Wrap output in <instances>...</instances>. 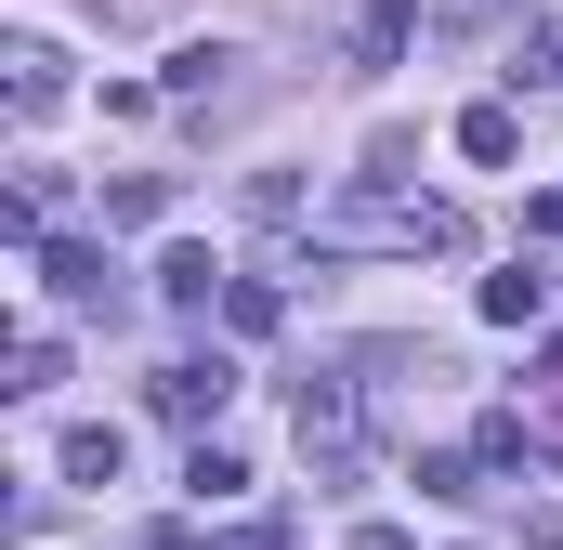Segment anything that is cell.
Here are the masks:
<instances>
[{
    "instance_id": "17",
    "label": "cell",
    "mask_w": 563,
    "mask_h": 550,
    "mask_svg": "<svg viewBox=\"0 0 563 550\" xmlns=\"http://www.w3.org/2000/svg\"><path fill=\"white\" fill-rule=\"evenodd\" d=\"M184 485H197V498H236L250 472H236V446H197V459H184Z\"/></svg>"
},
{
    "instance_id": "10",
    "label": "cell",
    "mask_w": 563,
    "mask_h": 550,
    "mask_svg": "<svg viewBox=\"0 0 563 550\" xmlns=\"http://www.w3.org/2000/svg\"><path fill=\"white\" fill-rule=\"evenodd\" d=\"M407 26H420V0H367V13H354V53H367V66H394V53H407Z\"/></svg>"
},
{
    "instance_id": "18",
    "label": "cell",
    "mask_w": 563,
    "mask_h": 550,
    "mask_svg": "<svg viewBox=\"0 0 563 550\" xmlns=\"http://www.w3.org/2000/svg\"><path fill=\"white\" fill-rule=\"evenodd\" d=\"M170 13H184V0H92V26H119V40H132V26H170Z\"/></svg>"
},
{
    "instance_id": "20",
    "label": "cell",
    "mask_w": 563,
    "mask_h": 550,
    "mask_svg": "<svg viewBox=\"0 0 563 550\" xmlns=\"http://www.w3.org/2000/svg\"><path fill=\"white\" fill-rule=\"evenodd\" d=\"M525 550H563V512H525Z\"/></svg>"
},
{
    "instance_id": "19",
    "label": "cell",
    "mask_w": 563,
    "mask_h": 550,
    "mask_svg": "<svg viewBox=\"0 0 563 550\" xmlns=\"http://www.w3.org/2000/svg\"><path fill=\"white\" fill-rule=\"evenodd\" d=\"M210 550H288V525H236V538H210Z\"/></svg>"
},
{
    "instance_id": "5",
    "label": "cell",
    "mask_w": 563,
    "mask_h": 550,
    "mask_svg": "<svg viewBox=\"0 0 563 550\" xmlns=\"http://www.w3.org/2000/svg\"><path fill=\"white\" fill-rule=\"evenodd\" d=\"M0 92H13V119H53V92H66V53H53L40 26H13V40H0Z\"/></svg>"
},
{
    "instance_id": "6",
    "label": "cell",
    "mask_w": 563,
    "mask_h": 550,
    "mask_svg": "<svg viewBox=\"0 0 563 550\" xmlns=\"http://www.w3.org/2000/svg\"><path fill=\"white\" fill-rule=\"evenodd\" d=\"M119 459H132V446H119V419H79V432L53 446V472H66V485H119Z\"/></svg>"
},
{
    "instance_id": "3",
    "label": "cell",
    "mask_w": 563,
    "mask_h": 550,
    "mask_svg": "<svg viewBox=\"0 0 563 550\" xmlns=\"http://www.w3.org/2000/svg\"><path fill=\"white\" fill-rule=\"evenodd\" d=\"M144 394H157V419H170V432H197V446H210V419H223V394H236V367H223V354H170Z\"/></svg>"
},
{
    "instance_id": "13",
    "label": "cell",
    "mask_w": 563,
    "mask_h": 550,
    "mask_svg": "<svg viewBox=\"0 0 563 550\" xmlns=\"http://www.w3.org/2000/svg\"><path fill=\"white\" fill-rule=\"evenodd\" d=\"M538 301H551V275H525V263L485 275V315H498V328H538Z\"/></svg>"
},
{
    "instance_id": "22",
    "label": "cell",
    "mask_w": 563,
    "mask_h": 550,
    "mask_svg": "<svg viewBox=\"0 0 563 550\" xmlns=\"http://www.w3.org/2000/svg\"><path fill=\"white\" fill-rule=\"evenodd\" d=\"M551 381H563V341H551Z\"/></svg>"
},
{
    "instance_id": "8",
    "label": "cell",
    "mask_w": 563,
    "mask_h": 550,
    "mask_svg": "<svg viewBox=\"0 0 563 550\" xmlns=\"http://www.w3.org/2000/svg\"><path fill=\"white\" fill-rule=\"evenodd\" d=\"M420 498L472 512V498H485V459H472V446H432V459H420Z\"/></svg>"
},
{
    "instance_id": "16",
    "label": "cell",
    "mask_w": 563,
    "mask_h": 550,
    "mask_svg": "<svg viewBox=\"0 0 563 550\" xmlns=\"http://www.w3.org/2000/svg\"><path fill=\"white\" fill-rule=\"evenodd\" d=\"M53 381H66V341L26 328V341H13V394H53Z\"/></svg>"
},
{
    "instance_id": "4",
    "label": "cell",
    "mask_w": 563,
    "mask_h": 550,
    "mask_svg": "<svg viewBox=\"0 0 563 550\" xmlns=\"http://www.w3.org/2000/svg\"><path fill=\"white\" fill-rule=\"evenodd\" d=\"M26 263L53 275V301H79V315H119V301H132V288H119V263H106L92 237H40Z\"/></svg>"
},
{
    "instance_id": "1",
    "label": "cell",
    "mask_w": 563,
    "mask_h": 550,
    "mask_svg": "<svg viewBox=\"0 0 563 550\" xmlns=\"http://www.w3.org/2000/svg\"><path fill=\"white\" fill-rule=\"evenodd\" d=\"M328 250H459V210L420 197V184H380V170H354L341 197H328Z\"/></svg>"
},
{
    "instance_id": "7",
    "label": "cell",
    "mask_w": 563,
    "mask_h": 550,
    "mask_svg": "<svg viewBox=\"0 0 563 550\" xmlns=\"http://www.w3.org/2000/svg\"><path fill=\"white\" fill-rule=\"evenodd\" d=\"M223 288H236V275L210 263V250H157V301H184V315H210Z\"/></svg>"
},
{
    "instance_id": "21",
    "label": "cell",
    "mask_w": 563,
    "mask_h": 550,
    "mask_svg": "<svg viewBox=\"0 0 563 550\" xmlns=\"http://www.w3.org/2000/svg\"><path fill=\"white\" fill-rule=\"evenodd\" d=\"M354 550H407V525H354Z\"/></svg>"
},
{
    "instance_id": "23",
    "label": "cell",
    "mask_w": 563,
    "mask_h": 550,
    "mask_svg": "<svg viewBox=\"0 0 563 550\" xmlns=\"http://www.w3.org/2000/svg\"><path fill=\"white\" fill-rule=\"evenodd\" d=\"M459 13H485V0H459Z\"/></svg>"
},
{
    "instance_id": "9",
    "label": "cell",
    "mask_w": 563,
    "mask_h": 550,
    "mask_svg": "<svg viewBox=\"0 0 563 550\" xmlns=\"http://www.w3.org/2000/svg\"><path fill=\"white\" fill-rule=\"evenodd\" d=\"M511 144H525V119H511V106H459V157H472V170H498Z\"/></svg>"
},
{
    "instance_id": "11",
    "label": "cell",
    "mask_w": 563,
    "mask_h": 550,
    "mask_svg": "<svg viewBox=\"0 0 563 550\" xmlns=\"http://www.w3.org/2000/svg\"><path fill=\"white\" fill-rule=\"evenodd\" d=\"M276 315H288V288H276V275H236V288H223V328H236V341H263Z\"/></svg>"
},
{
    "instance_id": "15",
    "label": "cell",
    "mask_w": 563,
    "mask_h": 550,
    "mask_svg": "<svg viewBox=\"0 0 563 550\" xmlns=\"http://www.w3.org/2000/svg\"><path fill=\"white\" fill-rule=\"evenodd\" d=\"M511 79H525V92H563V26H525V40H511Z\"/></svg>"
},
{
    "instance_id": "2",
    "label": "cell",
    "mask_w": 563,
    "mask_h": 550,
    "mask_svg": "<svg viewBox=\"0 0 563 550\" xmlns=\"http://www.w3.org/2000/svg\"><path fill=\"white\" fill-rule=\"evenodd\" d=\"M288 432H301L314 485H354V472H367V381H301Z\"/></svg>"
},
{
    "instance_id": "14",
    "label": "cell",
    "mask_w": 563,
    "mask_h": 550,
    "mask_svg": "<svg viewBox=\"0 0 563 550\" xmlns=\"http://www.w3.org/2000/svg\"><path fill=\"white\" fill-rule=\"evenodd\" d=\"M106 223H170V184H157V170H119V184H106Z\"/></svg>"
},
{
    "instance_id": "12",
    "label": "cell",
    "mask_w": 563,
    "mask_h": 550,
    "mask_svg": "<svg viewBox=\"0 0 563 550\" xmlns=\"http://www.w3.org/2000/svg\"><path fill=\"white\" fill-rule=\"evenodd\" d=\"M223 66H236V53H223V40H184V53H170V79H157V92H184V106H197V92H223Z\"/></svg>"
}]
</instances>
